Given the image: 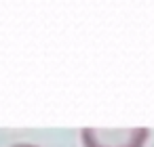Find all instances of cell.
<instances>
[{"label":"cell","mask_w":154,"mask_h":147,"mask_svg":"<svg viewBox=\"0 0 154 147\" xmlns=\"http://www.w3.org/2000/svg\"><path fill=\"white\" fill-rule=\"evenodd\" d=\"M13 147H36V145H30V143H19V145H13Z\"/></svg>","instance_id":"7a4b0ae2"},{"label":"cell","mask_w":154,"mask_h":147,"mask_svg":"<svg viewBox=\"0 0 154 147\" xmlns=\"http://www.w3.org/2000/svg\"><path fill=\"white\" fill-rule=\"evenodd\" d=\"M148 134H150L148 128H125V130L85 128L82 145L85 147H143Z\"/></svg>","instance_id":"6da1fadb"}]
</instances>
